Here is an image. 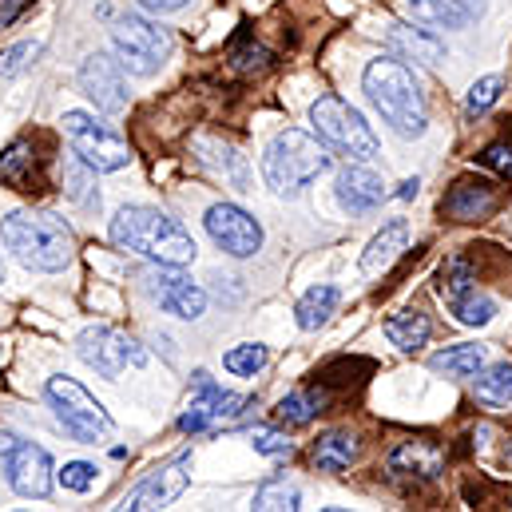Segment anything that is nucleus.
<instances>
[{
	"instance_id": "f03ea898",
	"label": "nucleus",
	"mask_w": 512,
	"mask_h": 512,
	"mask_svg": "<svg viewBox=\"0 0 512 512\" xmlns=\"http://www.w3.org/2000/svg\"><path fill=\"white\" fill-rule=\"evenodd\" d=\"M0 243L16 255L20 266L40 270V274L64 270L76 251L64 219H56L48 211H12L8 219H0Z\"/></svg>"
},
{
	"instance_id": "c9c22d12",
	"label": "nucleus",
	"mask_w": 512,
	"mask_h": 512,
	"mask_svg": "<svg viewBox=\"0 0 512 512\" xmlns=\"http://www.w3.org/2000/svg\"><path fill=\"white\" fill-rule=\"evenodd\" d=\"M60 481H64V489H72V493H88V489L96 485V465H88V461H72V465H64Z\"/></svg>"
},
{
	"instance_id": "20e7f679",
	"label": "nucleus",
	"mask_w": 512,
	"mask_h": 512,
	"mask_svg": "<svg viewBox=\"0 0 512 512\" xmlns=\"http://www.w3.org/2000/svg\"><path fill=\"white\" fill-rule=\"evenodd\" d=\"M330 167V155L326 147L318 143V135H306V131L286 128L282 135H274V143L266 147L262 155V175H266V187L282 199L298 195L302 187H310L322 171Z\"/></svg>"
},
{
	"instance_id": "bb28decb",
	"label": "nucleus",
	"mask_w": 512,
	"mask_h": 512,
	"mask_svg": "<svg viewBox=\"0 0 512 512\" xmlns=\"http://www.w3.org/2000/svg\"><path fill=\"white\" fill-rule=\"evenodd\" d=\"M203 159L235 187V191H251V171H247V159L235 151V147H219V143H203Z\"/></svg>"
},
{
	"instance_id": "a878e982",
	"label": "nucleus",
	"mask_w": 512,
	"mask_h": 512,
	"mask_svg": "<svg viewBox=\"0 0 512 512\" xmlns=\"http://www.w3.org/2000/svg\"><path fill=\"white\" fill-rule=\"evenodd\" d=\"M473 393L481 405L489 409H509L512 405V366L501 362L493 370H477V382H473Z\"/></svg>"
},
{
	"instance_id": "473e14b6",
	"label": "nucleus",
	"mask_w": 512,
	"mask_h": 512,
	"mask_svg": "<svg viewBox=\"0 0 512 512\" xmlns=\"http://www.w3.org/2000/svg\"><path fill=\"white\" fill-rule=\"evenodd\" d=\"M501 92H505V76H485V80H477V84L469 88V96H465V112H469V116L489 112V108L501 100Z\"/></svg>"
},
{
	"instance_id": "ea45409f",
	"label": "nucleus",
	"mask_w": 512,
	"mask_h": 512,
	"mask_svg": "<svg viewBox=\"0 0 512 512\" xmlns=\"http://www.w3.org/2000/svg\"><path fill=\"white\" fill-rule=\"evenodd\" d=\"M143 8H151V12H179L187 0H139Z\"/></svg>"
},
{
	"instance_id": "4c0bfd02",
	"label": "nucleus",
	"mask_w": 512,
	"mask_h": 512,
	"mask_svg": "<svg viewBox=\"0 0 512 512\" xmlns=\"http://www.w3.org/2000/svg\"><path fill=\"white\" fill-rule=\"evenodd\" d=\"M481 163H485L489 171H497V175L512 179V143H493V147H485Z\"/></svg>"
},
{
	"instance_id": "393cba45",
	"label": "nucleus",
	"mask_w": 512,
	"mask_h": 512,
	"mask_svg": "<svg viewBox=\"0 0 512 512\" xmlns=\"http://www.w3.org/2000/svg\"><path fill=\"white\" fill-rule=\"evenodd\" d=\"M334 310H338V286H310V290L298 298V306H294L302 330H318V326H326Z\"/></svg>"
},
{
	"instance_id": "6e6552de",
	"label": "nucleus",
	"mask_w": 512,
	"mask_h": 512,
	"mask_svg": "<svg viewBox=\"0 0 512 512\" xmlns=\"http://www.w3.org/2000/svg\"><path fill=\"white\" fill-rule=\"evenodd\" d=\"M64 135L72 143V155L84 159L92 171H120L131 163V147L96 116L88 112H64Z\"/></svg>"
},
{
	"instance_id": "4be33fe9",
	"label": "nucleus",
	"mask_w": 512,
	"mask_h": 512,
	"mask_svg": "<svg viewBox=\"0 0 512 512\" xmlns=\"http://www.w3.org/2000/svg\"><path fill=\"white\" fill-rule=\"evenodd\" d=\"M405 243H409V227L397 219V223H389L382 227V235H374V243L366 247V255H362V274H385L397 258L405 255Z\"/></svg>"
},
{
	"instance_id": "5701e85b",
	"label": "nucleus",
	"mask_w": 512,
	"mask_h": 512,
	"mask_svg": "<svg viewBox=\"0 0 512 512\" xmlns=\"http://www.w3.org/2000/svg\"><path fill=\"white\" fill-rule=\"evenodd\" d=\"M429 370L445 374V378H477V370H485V346H449L441 354L429 358Z\"/></svg>"
},
{
	"instance_id": "7ed1b4c3",
	"label": "nucleus",
	"mask_w": 512,
	"mask_h": 512,
	"mask_svg": "<svg viewBox=\"0 0 512 512\" xmlns=\"http://www.w3.org/2000/svg\"><path fill=\"white\" fill-rule=\"evenodd\" d=\"M362 88L370 96V104L382 112V120L397 135L405 139H417L429 128V108H425V96L413 80V72L401 64V60H374L362 76Z\"/></svg>"
},
{
	"instance_id": "2eb2a0df",
	"label": "nucleus",
	"mask_w": 512,
	"mask_h": 512,
	"mask_svg": "<svg viewBox=\"0 0 512 512\" xmlns=\"http://www.w3.org/2000/svg\"><path fill=\"white\" fill-rule=\"evenodd\" d=\"M187 465H191V457H179L175 465H167V469H159L155 477H147V481H143V485L131 493L128 501H124V509H128V512L167 509L171 501H179V497L187 493V481H191Z\"/></svg>"
},
{
	"instance_id": "412c9836",
	"label": "nucleus",
	"mask_w": 512,
	"mask_h": 512,
	"mask_svg": "<svg viewBox=\"0 0 512 512\" xmlns=\"http://www.w3.org/2000/svg\"><path fill=\"white\" fill-rule=\"evenodd\" d=\"M358 437L350 433V429H330V433H322L318 441H314V449H310V461L322 469V473H342V469H350L354 461H358Z\"/></svg>"
},
{
	"instance_id": "aec40b11",
	"label": "nucleus",
	"mask_w": 512,
	"mask_h": 512,
	"mask_svg": "<svg viewBox=\"0 0 512 512\" xmlns=\"http://www.w3.org/2000/svg\"><path fill=\"white\" fill-rule=\"evenodd\" d=\"M409 12L429 28H469L481 20L485 0H409Z\"/></svg>"
},
{
	"instance_id": "4468645a",
	"label": "nucleus",
	"mask_w": 512,
	"mask_h": 512,
	"mask_svg": "<svg viewBox=\"0 0 512 512\" xmlns=\"http://www.w3.org/2000/svg\"><path fill=\"white\" fill-rule=\"evenodd\" d=\"M195 385H199V397H191L187 413L179 417V429L183 433H207V429H215L223 421H235L243 413V405H247V397L223 393L219 385L211 382V374H203V370L195 374Z\"/></svg>"
},
{
	"instance_id": "ddd939ff",
	"label": "nucleus",
	"mask_w": 512,
	"mask_h": 512,
	"mask_svg": "<svg viewBox=\"0 0 512 512\" xmlns=\"http://www.w3.org/2000/svg\"><path fill=\"white\" fill-rule=\"evenodd\" d=\"M80 92L108 116H120L128 108V80H124V68L120 60L104 56V52H92L84 64H80Z\"/></svg>"
},
{
	"instance_id": "cd10ccee",
	"label": "nucleus",
	"mask_w": 512,
	"mask_h": 512,
	"mask_svg": "<svg viewBox=\"0 0 512 512\" xmlns=\"http://www.w3.org/2000/svg\"><path fill=\"white\" fill-rule=\"evenodd\" d=\"M449 306H453L457 322H465V326H485L497 314V302L489 294H481L477 282L465 286V290H457V294H449Z\"/></svg>"
},
{
	"instance_id": "f257e3e1",
	"label": "nucleus",
	"mask_w": 512,
	"mask_h": 512,
	"mask_svg": "<svg viewBox=\"0 0 512 512\" xmlns=\"http://www.w3.org/2000/svg\"><path fill=\"white\" fill-rule=\"evenodd\" d=\"M112 243L120 251H135V255L167 262V266H187L195 258L191 231L155 207H120L112 219Z\"/></svg>"
},
{
	"instance_id": "72a5a7b5",
	"label": "nucleus",
	"mask_w": 512,
	"mask_h": 512,
	"mask_svg": "<svg viewBox=\"0 0 512 512\" xmlns=\"http://www.w3.org/2000/svg\"><path fill=\"white\" fill-rule=\"evenodd\" d=\"M40 56V44L36 40H20V44H12V48H4L0 52V80H12V76H20L32 60Z\"/></svg>"
},
{
	"instance_id": "f704fd0d",
	"label": "nucleus",
	"mask_w": 512,
	"mask_h": 512,
	"mask_svg": "<svg viewBox=\"0 0 512 512\" xmlns=\"http://www.w3.org/2000/svg\"><path fill=\"white\" fill-rule=\"evenodd\" d=\"M251 445H255V453H262V457H290L294 453V441L286 433H278V429H266V425L251 429Z\"/></svg>"
},
{
	"instance_id": "b1692460",
	"label": "nucleus",
	"mask_w": 512,
	"mask_h": 512,
	"mask_svg": "<svg viewBox=\"0 0 512 512\" xmlns=\"http://www.w3.org/2000/svg\"><path fill=\"white\" fill-rule=\"evenodd\" d=\"M429 318L421 314V310H401V314H393L389 322H385V338L397 346V350H405V354H413V350H421L425 342H429Z\"/></svg>"
},
{
	"instance_id": "6ab92c4d",
	"label": "nucleus",
	"mask_w": 512,
	"mask_h": 512,
	"mask_svg": "<svg viewBox=\"0 0 512 512\" xmlns=\"http://www.w3.org/2000/svg\"><path fill=\"white\" fill-rule=\"evenodd\" d=\"M441 211L457 223H477V219H489L497 211V191L493 183L485 179H461L445 199H441Z\"/></svg>"
},
{
	"instance_id": "c756f323",
	"label": "nucleus",
	"mask_w": 512,
	"mask_h": 512,
	"mask_svg": "<svg viewBox=\"0 0 512 512\" xmlns=\"http://www.w3.org/2000/svg\"><path fill=\"white\" fill-rule=\"evenodd\" d=\"M32 179H36V171H32V151H28V143H12V147L0 155V183H8V187H16V191H32Z\"/></svg>"
},
{
	"instance_id": "9b49d317",
	"label": "nucleus",
	"mask_w": 512,
	"mask_h": 512,
	"mask_svg": "<svg viewBox=\"0 0 512 512\" xmlns=\"http://www.w3.org/2000/svg\"><path fill=\"white\" fill-rule=\"evenodd\" d=\"M143 290L151 294V302H159V310H167V314H175L183 322H195L207 310V294L179 266H167V262H155L143 274Z\"/></svg>"
},
{
	"instance_id": "c85d7f7f",
	"label": "nucleus",
	"mask_w": 512,
	"mask_h": 512,
	"mask_svg": "<svg viewBox=\"0 0 512 512\" xmlns=\"http://www.w3.org/2000/svg\"><path fill=\"white\" fill-rule=\"evenodd\" d=\"M322 405H326V393L322 389H294V393H286L278 401V417L286 425H310L322 413Z\"/></svg>"
},
{
	"instance_id": "79ce46f5",
	"label": "nucleus",
	"mask_w": 512,
	"mask_h": 512,
	"mask_svg": "<svg viewBox=\"0 0 512 512\" xmlns=\"http://www.w3.org/2000/svg\"><path fill=\"white\" fill-rule=\"evenodd\" d=\"M0 282H4V262H0Z\"/></svg>"
},
{
	"instance_id": "39448f33",
	"label": "nucleus",
	"mask_w": 512,
	"mask_h": 512,
	"mask_svg": "<svg viewBox=\"0 0 512 512\" xmlns=\"http://www.w3.org/2000/svg\"><path fill=\"white\" fill-rule=\"evenodd\" d=\"M310 124L326 147H334L350 159H374L378 155V135L370 131L366 116L358 108H350L342 96H322L310 108Z\"/></svg>"
},
{
	"instance_id": "f3484780",
	"label": "nucleus",
	"mask_w": 512,
	"mask_h": 512,
	"mask_svg": "<svg viewBox=\"0 0 512 512\" xmlns=\"http://www.w3.org/2000/svg\"><path fill=\"white\" fill-rule=\"evenodd\" d=\"M334 195H338V203H342L350 215H366V211H374L385 199V183H382V175H374L370 167L350 163V167L338 171Z\"/></svg>"
},
{
	"instance_id": "f8f14e48",
	"label": "nucleus",
	"mask_w": 512,
	"mask_h": 512,
	"mask_svg": "<svg viewBox=\"0 0 512 512\" xmlns=\"http://www.w3.org/2000/svg\"><path fill=\"white\" fill-rule=\"evenodd\" d=\"M203 223H207V235L215 239V247L227 251V255L251 258L262 251V227H258V219L247 215L243 207H235V203H215Z\"/></svg>"
},
{
	"instance_id": "a211bd4d",
	"label": "nucleus",
	"mask_w": 512,
	"mask_h": 512,
	"mask_svg": "<svg viewBox=\"0 0 512 512\" xmlns=\"http://www.w3.org/2000/svg\"><path fill=\"white\" fill-rule=\"evenodd\" d=\"M385 48L397 60H413V64H441L445 60V40L429 28H417V24H389Z\"/></svg>"
},
{
	"instance_id": "e433bc0d",
	"label": "nucleus",
	"mask_w": 512,
	"mask_h": 512,
	"mask_svg": "<svg viewBox=\"0 0 512 512\" xmlns=\"http://www.w3.org/2000/svg\"><path fill=\"white\" fill-rule=\"evenodd\" d=\"M231 64L239 68V72H262L266 64H270V52L266 48H258V44H247V48H231Z\"/></svg>"
},
{
	"instance_id": "9d476101",
	"label": "nucleus",
	"mask_w": 512,
	"mask_h": 512,
	"mask_svg": "<svg viewBox=\"0 0 512 512\" xmlns=\"http://www.w3.org/2000/svg\"><path fill=\"white\" fill-rule=\"evenodd\" d=\"M0 457H4V473H8V485L20 493V497H48L52 493V457L32 445V441H16L12 433H0Z\"/></svg>"
},
{
	"instance_id": "7c9ffc66",
	"label": "nucleus",
	"mask_w": 512,
	"mask_h": 512,
	"mask_svg": "<svg viewBox=\"0 0 512 512\" xmlns=\"http://www.w3.org/2000/svg\"><path fill=\"white\" fill-rule=\"evenodd\" d=\"M298 505H302V497H298V489H294V485H286V481H266V485L255 493L258 512H278V509L294 512Z\"/></svg>"
},
{
	"instance_id": "423d86ee",
	"label": "nucleus",
	"mask_w": 512,
	"mask_h": 512,
	"mask_svg": "<svg viewBox=\"0 0 512 512\" xmlns=\"http://www.w3.org/2000/svg\"><path fill=\"white\" fill-rule=\"evenodd\" d=\"M52 409H56V421L80 441V445H96V441H108L112 437V417L108 409L72 378H48L44 385Z\"/></svg>"
},
{
	"instance_id": "1a4fd4ad",
	"label": "nucleus",
	"mask_w": 512,
	"mask_h": 512,
	"mask_svg": "<svg viewBox=\"0 0 512 512\" xmlns=\"http://www.w3.org/2000/svg\"><path fill=\"white\" fill-rule=\"evenodd\" d=\"M76 354L84 358V366H92L100 378H120L128 366H147L143 346H135L128 334L112 330V326H88L76 338Z\"/></svg>"
},
{
	"instance_id": "a19ab883",
	"label": "nucleus",
	"mask_w": 512,
	"mask_h": 512,
	"mask_svg": "<svg viewBox=\"0 0 512 512\" xmlns=\"http://www.w3.org/2000/svg\"><path fill=\"white\" fill-rule=\"evenodd\" d=\"M417 179H409V183H401V191H397V199H417Z\"/></svg>"
},
{
	"instance_id": "58836bf2",
	"label": "nucleus",
	"mask_w": 512,
	"mask_h": 512,
	"mask_svg": "<svg viewBox=\"0 0 512 512\" xmlns=\"http://www.w3.org/2000/svg\"><path fill=\"white\" fill-rule=\"evenodd\" d=\"M28 4H32V0H0V28H8Z\"/></svg>"
},
{
	"instance_id": "2f4dec72",
	"label": "nucleus",
	"mask_w": 512,
	"mask_h": 512,
	"mask_svg": "<svg viewBox=\"0 0 512 512\" xmlns=\"http://www.w3.org/2000/svg\"><path fill=\"white\" fill-rule=\"evenodd\" d=\"M266 346H258V342H243V346H235L227 358H223V366L235 374V378H255L258 370L266 366Z\"/></svg>"
},
{
	"instance_id": "dca6fc26",
	"label": "nucleus",
	"mask_w": 512,
	"mask_h": 512,
	"mask_svg": "<svg viewBox=\"0 0 512 512\" xmlns=\"http://www.w3.org/2000/svg\"><path fill=\"white\" fill-rule=\"evenodd\" d=\"M389 473L393 477H409V481H433L441 477L445 469V449L437 441H425V437H409L401 441L393 453H389Z\"/></svg>"
},
{
	"instance_id": "0eeeda50",
	"label": "nucleus",
	"mask_w": 512,
	"mask_h": 512,
	"mask_svg": "<svg viewBox=\"0 0 512 512\" xmlns=\"http://www.w3.org/2000/svg\"><path fill=\"white\" fill-rule=\"evenodd\" d=\"M112 48L120 68L131 76H155L163 68V60L171 56V32L159 28L147 16H120L112 24Z\"/></svg>"
}]
</instances>
